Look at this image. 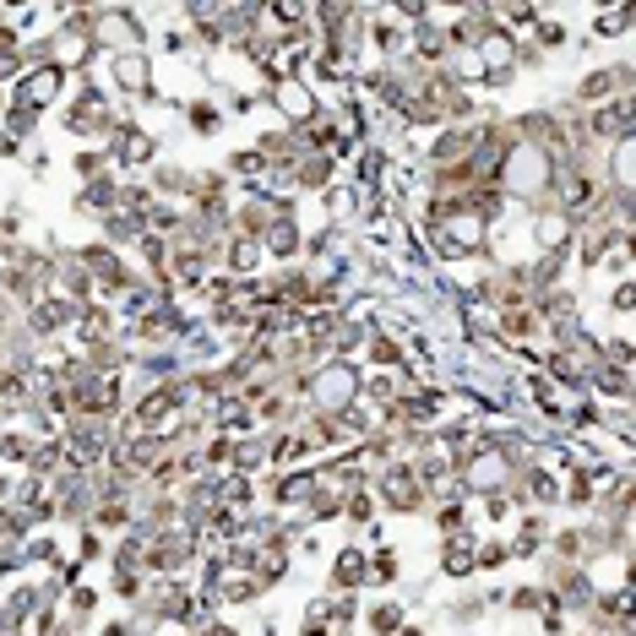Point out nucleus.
<instances>
[{
  "mask_svg": "<svg viewBox=\"0 0 636 636\" xmlns=\"http://www.w3.org/2000/svg\"><path fill=\"white\" fill-rule=\"evenodd\" d=\"M370 620H376V631H392V625H397V609H376Z\"/></svg>",
  "mask_w": 636,
  "mask_h": 636,
  "instance_id": "2",
  "label": "nucleus"
},
{
  "mask_svg": "<svg viewBox=\"0 0 636 636\" xmlns=\"http://www.w3.org/2000/svg\"><path fill=\"white\" fill-rule=\"evenodd\" d=\"M191 120H196V131H218V114H212V109H191Z\"/></svg>",
  "mask_w": 636,
  "mask_h": 636,
  "instance_id": "1",
  "label": "nucleus"
}]
</instances>
